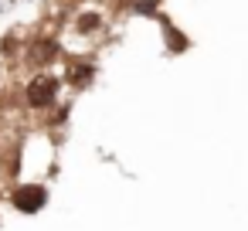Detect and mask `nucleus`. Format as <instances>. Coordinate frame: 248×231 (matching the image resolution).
Listing matches in <instances>:
<instances>
[{
    "label": "nucleus",
    "mask_w": 248,
    "mask_h": 231,
    "mask_svg": "<svg viewBox=\"0 0 248 231\" xmlns=\"http://www.w3.org/2000/svg\"><path fill=\"white\" fill-rule=\"evenodd\" d=\"M55 55H58V45H55L51 38H38L28 58H31V65H48V62H51Z\"/></svg>",
    "instance_id": "7ed1b4c3"
},
{
    "label": "nucleus",
    "mask_w": 248,
    "mask_h": 231,
    "mask_svg": "<svg viewBox=\"0 0 248 231\" xmlns=\"http://www.w3.org/2000/svg\"><path fill=\"white\" fill-rule=\"evenodd\" d=\"M45 200H48V190H45V187H21L14 204H17L21 211H38Z\"/></svg>",
    "instance_id": "f03ea898"
},
{
    "label": "nucleus",
    "mask_w": 248,
    "mask_h": 231,
    "mask_svg": "<svg viewBox=\"0 0 248 231\" xmlns=\"http://www.w3.org/2000/svg\"><path fill=\"white\" fill-rule=\"evenodd\" d=\"M55 92H58V78H51V75H34L31 85H28V102H31L34 109H45V106L55 102Z\"/></svg>",
    "instance_id": "f257e3e1"
},
{
    "label": "nucleus",
    "mask_w": 248,
    "mask_h": 231,
    "mask_svg": "<svg viewBox=\"0 0 248 231\" xmlns=\"http://www.w3.org/2000/svg\"><path fill=\"white\" fill-rule=\"evenodd\" d=\"M75 85H85L89 78H92V65H78V68H72V75H68Z\"/></svg>",
    "instance_id": "20e7f679"
},
{
    "label": "nucleus",
    "mask_w": 248,
    "mask_h": 231,
    "mask_svg": "<svg viewBox=\"0 0 248 231\" xmlns=\"http://www.w3.org/2000/svg\"><path fill=\"white\" fill-rule=\"evenodd\" d=\"M102 21H99V14H85V17H78V28L82 31H92V28H99Z\"/></svg>",
    "instance_id": "39448f33"
}]
</instances>
